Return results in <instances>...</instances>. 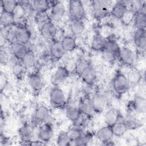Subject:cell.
Wrapping results in <instances>:
<instances>
[{"mask_svg":"<svg viewBox=\"0 0 146 146\" xmlns=\"http://www.w3.org/2000/svg\"><path fill=\"white\" fill-rule=\"evenodd\" d=\"M130 82L128 76L121 71H117L112 79V87L118 96L125 94L130 88Z\"/></svg>","mask_w":146,"mask_h":146,"instance_id":"1","label":"cell"},{"mask_svg":"<svg viewBox=\"0 0 146 146\" xmlns=\"http://www.w3.org/2000/svg\"><path fill=\"white\" fill-rule=\"evenodd\" d=\"M91 3L92 15L96 20L101 21L110 14L112 5L111 1L96 0L91 1Z\"/></svg>","mask_w":146,"mask_h":146,"instance_id":"2","label":"cell"},{"mask_svg":"<svg viewBox=\"0 0 146 146\" xmlns=\"http://www.w3.org/2000/svg\"><path fill=\"white\" fill-rule=\"evenodd\" d=\"M51 105L55 108H63L66 107L67 99L63 91L58 86H54L49 94Z\"/></svg>","mask_w":146,"mask_h":146,"instance_id":"3","label":"cell"},{"mask_svg":"<svg viewBox=\"0 0 146 146\" xmlns=\"http://www.w3.org/2000/svg\"><path fill=\"white\" fill-rule=\"evenodd\" d=\"M68 14L71 19L83 20L86 17L83 2L80 1L71 0L68 2Z\"/></svg>","mask_w":146,"mask_h":146,"instance_id":"4","label":"cell"},{"mask_svg":"<svg viewBox=\"0 0 146 146\" xmlns=\"http://www.w3.org/2000/svg\"><path fill=\"white\" fill-rule=\"evenodd\" d=\"M50 116V111L47 106L40 104L35 108L32 120V124L34 127L39 126L47 121Z\"/></svg>","mask_w":146,"mask_h":146,"instance_id":"5","label":"cell"},{"mask_svg":"<svg viewBox=\"0 0 146 146\" xmlns=\"http://www.w3.org/2000/svg\"><path fill=\"white\" fill-rule=\"evenodd\" d=\"M128 113L144 114L146 111V99L144 96L137 95L128 104Z\"/></svg>","mask_w":146,"mask_h":146,"instance_id":"6","label":"cell"},{"mask_svg":"<svg viewBox=\"0 0 146 146\" xmlns=\"http://www.w3.org/2000/svg\"><path fill=\"white\" fill-rule=\"evenodd\" d=\"M39 31L43 39L47 41H52L55 39L58 29L54 22L50 20L40 25Z\"/></svg>","mask_w":146,"mask_h":146,"instance_id":"7","label":"cell"},{"mask_svg":"<svg viewBox=\"0 0 146 146\" xmlns=\"http://www.w3.org/2000/svg\"><path fill=\"white\" fill-rule=\"evenodd\" d=\"M31 31L28 26L16 23L14 29L15 40L27 44L31 39Z\"/></svg>","mask_w":146,"mask_h":146,"instance_id":"8","label":"cell"},{"mask_svg":"<svg viewBox=\"0 0 146 146\" xmlns=\"http://www.w3.org/2000/svg\"><path fill=\"white\" fill-rule=\"evenodd\" d=\"M79 76L86 84L91 86L97 79V73L95 68L90 64L84 66L79 72Z\"/></svg>","mask_w":146,"mask_h":146,"instance_id":"9","label":"cell"},{"mask_svg":"<svg viewBox=\"0 0 146 146\" xmlns=\"http://www.w3.org/2000/svg\"><path fill=\"white\" fill-rule=\"evenodd\" d=\"M95 135L97 139L103 145H111L114 144V143H112V139L114 136L111 126L105 125L100 127L96 132Z\"/></svg>","mask_w":146,"mask_h":146,"instance_id":"10","label":"cell"},{"mask_svg":"<svg viewBox=\"0 0 146 146\" xmlns=\"http://www.w3.org/2000/svg\"><path fill=\"white\" fill-rule=\"evenodd\" d=\"M117 58L123 64L128 67L133 66L136 60L135 52L131 48L125 46L120 47Z\"/></svg>","mask_w":146,"mask_h":146,"instance_id":"11","label":"cell"},{"mask_svg":"<svg viewBox=\"0 0 146 146\" xmlns=\"http://www.w3.org/2000/svg\"><path fill=\"white\" fill-rule=\"evenodd\" d=\"M78 107L81 113L87 118H91L95 114L91 98L88 95H83L79 99Z\"/></svg>","mask_w":146,"mask_h":146,"instance_id":"12","label":"cell"},{"mask_svg":"<svg viewBox=\"0 0 146 146\" xmlns=\"http://www.w3.org/2000/svg\"><path fill=\"white\" fill-rule=\"evenodd\" d=\"M64 5L60 1H51V5L50 9V17L53 22L60 21L66 13Z\"/></svg>","mask_w":146,"mask_h":146,"instance_id":"13","label":"cell"},{"mask_svg":"<svg viewBox=\"0 0 146 146\" xmlns=\"http://www.w3.org/2000/svg\"><path fill=\"white\" fill-rule=\"evenodd\" d=\"M53 136L54 128L51 123L47 121L39 126L37 132L38 139L47 144L52 139Z\"/></svg>","mask_w":146,"mask_h":146,"instance_id":"14","label":"cell"},{"mask_svg":"<svg viewBox=\"0 0 146 146\" xmlns=\"http://www.w3.org/2000/svg\"><path fill=\"white\" fill-rule=\"evenodd\" d=\"M27 80L30 87L34 93L38 94L42 90L44 86L43 79L38 71L30 72L27 76Z\"/></svg>","mask_w":146,"mask_h":146,"instance_id":"15","label":"cell"},{"mask_svg":"<svg viewBox=\"0 0 146 146\" xmlns=\"http://www.w3.org/2000/svg\"><path fill=\"white\" fill-rule=\"evenodd\" d=\"M18 133L22 144L25 145H29L33 140L34 126L32 124L25 123L19 128Z\"/></svg>","mask_w":146,"mask_h":146,"instance_id":"16","label":"cell"},{"mask_svg":"<svg viewBox=\"0 0 146 146\" xmlns=\"http://www.w3.org/2000/svg\"><path fill=\"white\" fill-rule=\"evenodd\" d=\"M129 2L119 1L116 2L111 8L110 14L115 18L123 19L128 10V5Z\"/></svg>","mask_w":146,"mask_h":146,"instance_id":"17","label":"cell"},{"mask_svg":"<svg viewBox=\"0 0 146 146\" xmlns=\"http://www.w3.org/2000/svg\"><path fill=\"white\" fill-rule=\"evenodd\" d=\"M9 44L10 50L14 58L17 60H22L29 49L27 44L16 40L10 43Z\"/></svg>","mask_w":146,"mask_h":146,"instance_id":"18","label":"cell"},{"mask_svg":"<svg viewBox=\"0 0 146 146\" xmlns=\"http://www.w3.org/2000/svg\"><path fill=\"white\" fill-rule=\"evenodd\" d=\"M66 53L60 40L55 39L51 41L50 47V55L52 60L54 61L60 60L64 57Z\"/></svg>","mask_w":146,"mask_h":146,"instance_id":"19","label":"cell"},{"mask_svg":"<svg viewBox=\"0 0 146 146\" xmlns=\"http://www.w3.org/2000/svg\"><path fill=\"white\" fill-rule=\"evenodd\" d=\"M70 72L68 68L65 66H58L51 77V82L54 86L65 81L70 76Z\"/></svg>","mask_w":146,"mask_h":146,"instance_id":"20","label":"cell"},{"mask_svg":"<svg viewBox=\"0 0 146 146\" xmlns=\"http://www.w3.org/2000/svg\"><path fill=\"white\" fill-rule=\"evenodd\" d=\"M91 98L95 114L103 112L107 103V99L104 95L100 92H95Z\"/></svg>","mask_w":146,"mask_h":146,"instance_id":"21","label":"cell"},{"mask_svg":"<svg viewBox=\"0 0 146 146\" xmlns=\"http://www.w3.org/2000/svg\"><path fill=\"white\" fill-rule=\"evenodd\" d=\"M133 41L138 50L145 52L146 47V31L144 29H136L133 35Z\"/></svg>","mask_w":146,"mask_h":146,"instance_id":"22","label":"cell"},{"mask_svg":"<svg viewBox=\"0 0 146 146\" xmlns=\"http://www.w3.org/2000/svg\"><path fill=\"white\" fill-rule=\"evenodd\" d=\"M124 119V116L118 109L112 107L108 110L104 116L106 125L112 126L116 121Z\"/></svg>","mask_w":146,"mask_h":146,"instance_id":"23","label":"cell"},{"mask_svg":"<svg viewBox=\"0 0 146 146\" xmlns=\"http://www.w3.org/2000/svg\"><path fill=\"white\" fill-rule=\"evenodd\" d=\"M120 46L117 41L112 36H109L106 38V43L104 52L107 53L113 58H117Z\"/></svg>","mask_w":146,"mask_h":146,"instance_id":"24","label":"cell"},{"mask_svg":"<svg viewBox=\"0 0 146 146\" xmlns=\"http://www.w3.org/2000/svg\"><path fill=\"white\" fill-rule=\"evenodd\" d=\"M51 1L47 0H36L30 2L31 9L33 10L36 14L47 13L50 9Z\"/></svg>","mask_w":146,"mask_h":146,"instance_id":"25","label":"cell"},{"mask_svg":"<svg viewBox=\"0 0 146 146\" xmlns=\"http://www.w3.org/2000/svg\"><path fill=\"white\" fill-rule=\"evenodd\" d=\"M106 38L99 32H96L93 36L91 41V48L94 51L104 52Z\"/></svg>","mask_w":146,"mask_h":146,"instance_id":"26","label":"cell"},{"mask_svg":"<svg viewBox=\"0 0 146 146\" xmlns=\"http://www.w3.org/2000/svg\"><path fill=\"white\" fill-rule=\"evenodd\" d=\"M21 62L26 68L35 67L37 64V58L35 51L31 48L29 47L27 53Z\"/></svg>","mask_w":146,"mask_h":146,"instance_id":"27","label":"cell"},{"mask_svg":"<svg viewBox=\"0 0 146 146\" xmlns=\"http://www.w3.org/2000/svg\"><path fill=\"white\" fill-rule=\"evenodd\" d=\"M124 123L128 130H135L142 126L141 121L133 113H127L124 117Z\"/></svg>","mask_w":146,"mask_h":146,"instance_id":"28","label":"cell"},{"mask_svg":"<svg viewBox=\"0 0 146 146\" xmlns=\"http://www.w3.org/2000/svg\"><path fill=\"white\" fill-rule=\"evenodd\" d=\"M133 25L136 29H144L146 27V13L139 10L135 11L133 16Z\"/></svg>","mask_w":146,"mask_h":146,"instance_id":"29","label":"cell"},{"mask_svg":"<svg viewBox=\"0 0 146 146\" xmlns=\"http://www.w3.org/2000/svg\"><path fill=\"white\" fill-rule=\"evenodd\" d=\"M60 42L66 52H70L74 51L77 47L76 39L73 35H64L60 40Z\"/></svg>","mask_w":146,"mask_h":146,"instance_id":"30","label":"cell"},{"mask_svg":"<svg viewBox=\"0 0 146 146\" xmlns=\"http://www.w3.org/2000/svg\"><path fill=\"white\" fill-rule=\"evenodd\" d=\"M95 133L91 131H84L73 143L74 144L77 146H86L93 139Z\"/></svg>","mask_w":146,"mask_h":146,"instance_id":"31","label":"cell"},{"mask_svg":"<svg viewBox=\"0 0 146 146\" xmlns=\"http://www.w3.org/2000/svg\"><path fill=\"white\" fill-rule=\"evenodd\" d=\"M0 23L1 28H7L15 25L16 19L13 14L1 11Z\"/></svg>","mask_w":146,"mask_h":146,"instance_id":"32","label":"cell"},{"mask_svg":"<svg viewBox=\"0 0 146 146\" xmlns=\"http://www.w3.org/2000/svg\"><path fill=\"white\" fill-rule=\"evenodd\" d=\"M70 28L73 35H80L83 32L85 28L83 20L71 19Z\"/></svg>","mask_w":146,"mask_h":146,"instance_id":"33","label":"cell"},{"mask_svg":"<svg viewBox=\"0 0 146 146\" xmlns=\"http://www.w3.org/2000/svg\"><path fill=\"white\" fill-rule=\"evenodd\" d=\"M113 136L115 137H121L128 131L124 123V119L116 121L111 126Z\"/></svg>","mask_w":146,"mask_h":146,"instance_id":"34","label":"cell"},{"mask_svg":"<svg viewBox=\"0 0 146 146\" xmlns=\"http://www.w3.org/2000/svg\"><path fill=\"white\" fill-rule=\"evenodd\" d=\"M56 143L59 146H68L72 144V140L68 132L62 131L58 135Z\"/></svg>","mask_w":146,"mask_h":146,"instance_id":"35","label":"cell"},{"mask_svg":"<svg viewBox=\"0 0 146 146\" xmlns=\"http://www.w3.org/2000/svg\"><path fill=\"white\" fill-rule=\"evenodd\" d=\"M18 4V2L13 0H3L1 1L2 11L13 14Z\"/></svg>","mask_w":146,"mask_h":146,"instance_id":"36","label":"cell"},{"mask_svg":"<svg viewBox=\"0 0 146 146\" xmlns=\"http://www.w3.org/2000/svg\"><path fill=\"white\" fill-rule=\"evenodd\" d=\"M26 69L21 60H17L13 66V73L16 76L20 78L25 73Z\"/></svg>","mask_w":146,"mask_h":146,"instance_id":"37","label":"cell"},{"mask_svg":"<svg viewBox=\"0 0 146 146\" xmlns=\"http://www.w3.org/2000/svg\"><path fill=\"white\" fill-rule=\"evenodd\" d=\"M84 131L83 130V127H76V126H74L73 127L71 128L69 131H68L71 139L72 140V143L81 135L83 133Z\"/></svg>","mask_w":146,"mask_h":146,"instance_id":"38","label":"cell"},{"mask_svg":"<svg viewBox=\"0 0 146 146\" xmlns=\"http://www.w3.org/2000/svg\"><path fill=\"white\" fill-rule=\"evenodd\" d=\"M9 84L8 78L5 72L1 71L0 74V91L3 93L7 84Z\"/></svg>","mask_w":146,"mask_h":146,"instance_id":"39","label":"cell"},{"mask_svg":"<svg viewBox=\"0 0 146 146\" xmlns=\"http://www.w3.org/2000/svg\"><path fill=\"white\" fill-rule=\"evenodd\" d=\"M47 144L45 143L44 142L38 139L36 140H32L29 145H46Z\"/></svg>","mask_w":146,"mask_h":146,"instance_id":"40","label":"cell"}]
</instances>
